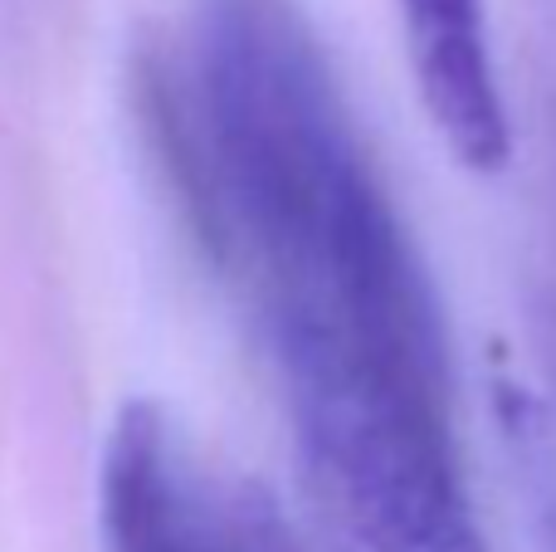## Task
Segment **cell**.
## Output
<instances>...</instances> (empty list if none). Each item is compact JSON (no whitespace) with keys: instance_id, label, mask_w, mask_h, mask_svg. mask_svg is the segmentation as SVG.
Returning a JSON list of instances; mask_svg holds the SVG:
<instances>
[{"instance_id":"cell-1","label":"cell","mask_w":556,"mask_h":552,"mask_svg":"<svg viewBox=\"0 0 556 552\" xmlns=\"http://www.w3.org/2000/svg\"><path fill=\"white\" fill-rule=\"evenodd\" d=\"M147 123L283 387L317 514L469 485L444 303L293 0H201L147 68Z\"/></svg>"},{"instance_id":"cell-2","label":"cell","mask_w":556,"mask_h":552,"mask_svg":"<svg viewBox=\"0 0 556 552\" xmlns=\"http://www.w3.org/2000/svg\"><path fill=\"white\" fill-rule=\"evenodd\" d=\"M108 552H303L269 494L230 485L156 401L113 416L98 465Z\"/></svg>"},{"instance_id":"cell-3","label":"cell","mask_w":556,"mask_h":552,"mask_svg":"<svg viewBox=\"0 0 556 552\" xmlns=\"http://www.w3.org/2000/svg\"><path fill=\"white\" fill-rule=\"evenodd\" d=\"M405 59L430 127L459 166L493 176L513 162V117L483 0H395Z\"/></svg>"}]
</instances>
